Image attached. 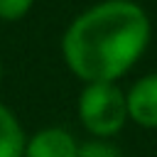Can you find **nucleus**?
Instances as JSON below:
<instances>
[{
	"label": "nucleus",
	"mask_w": 157,
	"mask_h": 157,
	"mask_svg": "<svg viewBox=\"0 0 157 157\" xmlns=\"http://www.w3.org/2000/svg\"><path fill=\"white\" fill-rule=\"evenodd\" d=\"M27 135L15 110L0 103V157H25Z\"/></svg>",
	"instance_id": "obj_5"
},
{
	"label": "nucleus",
	"mask_w": 157,
	"mask_h": 157,
	"mask_svg": "<svg viewBox=\"0 0 157 157\" xmlns=\"http://www.w3.org/2000/svg\"><path fill=\"white\" fill-rule=\"evenodd\" d=\"M34 0H0V20L17 22L32 10Z\"/></svg>",
	"instance_id": "obj_7"
},
{
	"label": "nucleus",
	"mask_w": 157,
	"mask_h": 157,
	"mask_svg": "<svg viewBox=\"0 0 157 157\" xmlns=\"http://www.w3.org/2000/svg\"><path fill=\"white\" fill-rule=\"evenodd\" d=\"M76 157H123V152L118 150V145H113L110 140H98L91 137L86 142H78V155Z\"/></svg>",
	"instance_id": "obj_6"
},
{
	"label": "nucleus",
	"mask_w": 157,
	"mask_h": 157,
	"mask_svg": "<svg viewBox=\"0 0 157 157\" xmlns=\"http://www.w3.org/2000/svg\"><path fill=\"white\" fill-rule=\"evenodd\" d=\"M76 113L88 135L98 140H110L128 123L125 91L118 83H83Z\"/></svg>",
	"instance_id": "obj_2"
},
{
	"label": "nucleus",
	"mask_w": 157,
	"mask_h": 157,
	"mask_svg": "<svg viewBox=\"0 0 157 157\" xmlns=\"http://www.w3.org/2000/svg\"><path fill=\"white\" fill-rule=\"evenodd\" d=\"M128 120H132L140 128L157 130V71L137 78L128 93Z\"/></svg>",
	"instance_id": "obj_3"
},
{
	"label": "nucleus",
	"mask_w": 157,
	"mask_h": 157,
	"mask_svg": "<svg viewBox=\"0 0 157 157\" xmlns=\"http://www.w3.org/2000/svg\"><path fill=\"white\" fill-rule=\"evenodd\" d=\"M76 155H78L76 137L59 125L37 130L34 135L27 137L25 145V157H76Z\"/></svg>",
	"instance_id": "obj_4"
},
{
	"label": "nucleus",
	"mask_w": 157,
	"mask_h": 157,
	"mask_svg": "<svg viewBox=\"0 0 157 157\" xmlns=\"http://www.w3.org/2000/svg\"><path fill=\"white\" fill-rule=\"evenodd\" d=\"M152 25L130 0H105L83 10L61 37V56L83 83H118L145 54Z\"/></svg>",
	"instance_id": "obj_1"
},
{
	"label": "nucleus",
	"mask_w": 157,
	"mask_h": 157,
	"mask_svg": "<svg viewBox=\"0 0 157 157\" xmlns=\"http://www.w3.org/2000/svg\"><path fill=\"white\" fill-rule=\"evenodd\" d=\"M0 78H2V64H0Z\"/></svg>",
	"instance_id": "obj_8"
}]
</instances>
